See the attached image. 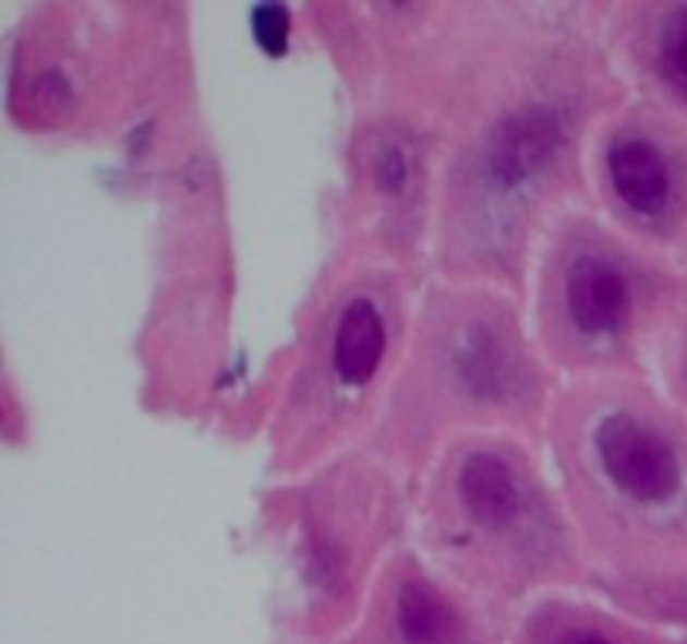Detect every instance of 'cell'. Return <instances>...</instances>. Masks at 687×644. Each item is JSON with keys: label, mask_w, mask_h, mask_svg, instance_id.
Masks as SVG:
<instances>
[{"label": "cell", "mask_w": 687, "mask_h": 644, "mask_svg": "<svg viewBox=\"0 0 687 644\" xmlns=\"http://www.w3.org/2000/svg\"><path fill=\"white\" fill-rule=\"evenodd\" d=\"M564 145V124L550 108H523L503 118L486 142V171L499 186H517L550 165Z\"/></svg>", "instance_id": "obj_2"}, {"label": "cell", "mask_w": 687, "mask_h": 644, "mask_svg": "<svg viewBox=\"0 0 687 644\" xmlns=\"http://www.w3.org/2000/svg\"><path fill=\"white\" fill-rule=\"evenodd\" d=\"M396 628L406 644H460V615L426 581H406L399 587Z\"/></svg>", "instance_id": "obj_7"}, {"label": "cell", "mask_w": 687, "mask_h": 644, "mask_svg": "<svg viewBox=\"0 0 687 644\" xmlns=\"http://www.w3.org/2000/svg\"><path fill=\"white\" fill-rule=\"evenodd\" d=\"M567 312L577 322V330L590 336L624 326L630 312V286L624 272L601 255L577 259L567 272Z\"/></svg>", "instance_id": "obj_3"}, {"label": "cell", "mask_w": 687, "mask_h": 644, "mask_svg": "<svg viewBox=\"0 0 687 644\" xmlns=\"http://www.w3.org/2000/svg\"><path fill=\"white\" fill-rule=\"evenodd\" d=\"M386 349V326L383 315L370 299H352L333 336V370L342 383L362 386L370 383L383 362Z\"/></svg>", "instance_id": "obj_5"}, {"label": "cell", "mask_w": 687, "mask_h": 644, "mask_svg": "<svg viewBox=\"0 0 687 644\" xmlns=\"http://www.w3.org/2000/svg\"><path fill=\"white\" fill-rule=\"evenodd\" d=\"M661 71L671 87L687 95V8H677L661 34Z\"/></svg>", "instance_id": "obj_8"}, {"label": "cell", "mask_w": 687, "mask_h": 644, "mask_svg": "<svg viewBox=\"0 0 687 644\" xmlns=\"http://www.w3.org/2000/svg\"><path fill=\"white\" fill-rule=\"evenodd\" d=\"M607 171L627 208L640 215H654L664 208L671 175L664 155L644 138H620V142H614L607 155Z\"/></svg>", "instance_id": "obj_4"}, {"label": "cell", "mask_w": 687, "mask_h": 644, "mask_svg": "<svg viewBox=\"0 0 687 644\" xmlns=\"http://www.w3.org/2000/svg\"><path fill=\"white\" fill-rule=\"evenodd\" d=\"M601 467L627 497L640 503H658L674 493L677 487V456L671 443L634 420L630 413H614L593 437Z\"/></svg>", "instance_id": "obj_1"}, {"label": "cell", "mask_w": 687, "mask_h": 644, "mask_svg": "<svg viewBox=\"0 0 687 644\" xmlns=\"http://www.w3.org/2000/svg\"><path fill=\"white\" fill-rule=\"evenodd\" d=\"M460 500L473 521L486 527L510 524L520 511V487L507 460L496 453H473L460 467Z\"/></svg>", "instance_id": "obj_6"}, {"label": "cell", "mask_w": 687, "mask_h": 644, "mask_svg": "<svg viewBox=\"0 0 687 644\" xmlns=\"http://www.w3.org/2000/svg\"><path fill=\"white\" fill-rule=\"evenodd\" d=\"M255 37L262 40V48L272 51V55H282L286 44H289V11L279 8V4H262L255 11Z\"/></svg>", "instance_id": "obj_9"}, {"label": "cell", "mask_w": 687, "mask_h": 644, "mask_svg": "<svg viewBox=\"0 0 687 644\" xmlns=\"http://www.w3.org/2000/svg\"><path fill=\"white\" fill-rule=\"evenodd\" d=\"M554 644H614L604 631H593V628H574L567 634H561Z\"/></svg>", "instance_id": "obj_11"}, {"label": "cell", "mask_w": 687, "mask_h": 644, "mask_svg": "<svg viewBox=\"0 0 687 644\" xmlns=\"http://www.w3.org/2000/svg\"><path fill=\"white\" fill-rule=\"evenodd\" d=\"M376 178L383 181V186L389 189V192H396L402 181H406V158H402V152L399 148H389L379 162H376Z\"/></svg>", "instance_id": "obj_10"}]
</instances>
